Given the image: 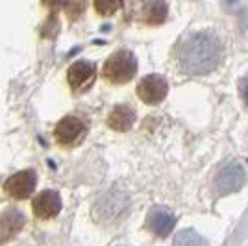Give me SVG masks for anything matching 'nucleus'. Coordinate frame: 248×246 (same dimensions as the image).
Returning a JSON list of instances; mask_svg holds the SVG:
<instances>
[{
    "mask_svg": "<svg viewBox=\"0 0 248 246\" xmlns=\"http://www.w3.org/2000/svg\"><path fill=\"white\" fill-rule=\"evenodd\" d=\"M245 100L248 102V83H247V87H245Z\"/></svg>",
    "mask_w": 248,
    "mask_h": 246,
    "instance_id": "f3484780",
    "label": "nucleus"
},
{
    "mask_svg": "<svg viewBox=\"0 0 248 246\" xmlns=\"http://www.w3.org/2000/svg\"><path fill=\"white\" fill-rule=\"evenodd\" d=\"M222 58V46L217 35L202 31L189 37L180 52V65L187 74H207L217 69Z\"/></svg>",
    "mask_w": 248,
    "mask_h": 246,
    "instance_id": "f257e3e1",
    "label": "nucleus"
},
{
    "mask_svg": "<svg viewBox=\"0 0 248 246\" xmlns=\"http://www.w3.org/2000/svg\"><path fill=\"white\" fill-rule=\"evenodd\" d=\"M126 207H128V195L121 189H113L96 204V216L100 220L109 222L123 215Z\"/></svg>",
    "mask_w": 248,
    "mask_h": 246,
    "instance_id": "20e7f679",
    "label": "nucleus"
},
{
    "mask_svg": "<svg viewBox=\"0 0 248 246\" xmlns=\"http://www.w3.org/2000/svg\"><path fill=\"white\" fill-rule=\"evenodd\" d=\"M176 218L174 215L165 209V207H154L148 213V228L154 231L155 235L167 237L172 230H174Z\"/></svg>",
    "mask_w": 248,
    "mask_h": 246,
    "instance_id": "9d476101",
    "label": "nucleus"
},
{
    "mask_svg": "<svg viewBox=\"0 0 248 246\" xmlns=\"http://www.w3.org/2000/svg\"><path fill=\"white\" fill-rule=\"evenodd\" d=\"M35 184H37V176L33 170H22V172H17L13 174L10 180H6L4 184V191L15 198V200H24L33 193L35 189Z\"/></svg>",
    "mask_w": 248,
    "mask_h": 246,
    "instance_id": "423d86ee",
    "label": "nucleus"
},
{
    "mask_svg": "<svg viewBox=\"0 0 248 246\" xmlns=\"http://www.w3.org/2000/svg\"><path fill=\"white\" fill-rule=\"evenodd\" d=\"M124 0H94V10L100 15H111L123 6Z\"/></svg>",
    "mask_w": 248,
    "mask_h": 246,
    "instance_id": "2eb2a0df",
    "label": "nucleus"
},
{
    "mask_svg": "<svg viewBox=\"0 0 248 246\" xmlns=\"http://www.w3.org/2000/svg\"><path fill=\"white\" fill-rule=\"evenodd\" d=\"M91 62H76L69 67V85L73 87V91H85L89 89V85L93 83L94 76H96V71Z\"/></svg>",
    "mask_w": 248,
    "mask_h": 246,
    "instance_id": "1a4fd4ad",
    "label": "nucleus"
},
{
    "mask_svg": "<svg viewBox=\"0 0 248 246\" xmlns=\"http://www.w3.org/2000/svg\"><path fill=\"white\" fill-rule=\"evenodd\" d=\"M172 246H206V241L193 230H184L174 237Z\"/></svg>",
    "mask_w": 248,
    "mask_h": 246,
    "instance_id": "4468645a",
    "label": "nucleus"
},
{
    "mask_svg": "<svg viewBox=\"0 0 248 246\" xmlns=\"http://www.w3.org/2000/svg\"><path fill=\"white\" fill-rule=\"evenodd\" d=\"M31 209L37 218H54L62 211V198L56 191H43L33 198L31 202Z\"/></svg>",
    "mask_w": 248,
    "mask_h": 246,
    "instance_id": "6e6552de",
    "label": "nucleus"
},
{
    "mask_svg": "<svg viewBox=\"0 0 248 246\" xmlns=\"http://www.w3.org/2000/svg\"><path fill=\"white\" fill-rule=\"evenodd\" d=\"M143 17L148 24H161L167 19V4L163 0H150L145 6Z\"/></svg>",
    "mask_w": 248,
    "mask_h": 246,
    "instance_id": "ddd939ff",
    "label": "nucleus"
},
{
    "mask_svg": "<svg viewBox=\"0 0 248 246\" xmlns=\"http://www.w3.org/2000/svg\"><path fill=\"white\" fill-rule=\"evenodd\" d=\"M24 226V216L17 209H10L0 216V241H8L15 237Z\"/></svg>",
    "mask_w": 248,
    "mask_h": 246,
    "instance_id": "9b49d317",
    "label": "nucleus"
},
{
    "mask_svg": "<svg viewBox=\"0 0 248 246\" xmlns=\"http://www.w3.org/2000/svg\"><path fill=\"white\" fill-rule=\"evenodd\" d=\"M167 92H169V83L163 76H157V74H148L137 85L139 98L145 104H150V106L161 102L167 96Z\"/></svg>",
    "mask_w": 248,
    "mask_h": 246,
    "instance_id": "39448f33",
    "label": "nucleus"
},
{
    "mask_svg": "<svg viewBox=\"0 0 248 246\" xmlns=\"http://www.w3.org/2000/svg\"><path fill=\"white\" fill-rule=\"evenodd\" d=\"M135 121V113L132 108L128 106H115L113 111L108 117V124L109 128H113L117 132H126L132 128V124Z\"/></svg>",
    "mask_w": 248,
    "mask_h": 246,
    "instance_id": "f8f14e48",
    "label": "nucleus"
},
{
    "mask_svg": "<svg viewBox=\"0 0 248 246\" xmlns=\"http://www.w3.org/2000/svg\"><path fill=\"white\" fill-rule=\"evenodd\" d=\"M137 62L134 54L128 50H119L104 65V78L111 83H126L135 76Z\"/></svg>",
    "mask_w": 248,
    "mask_h": 246,
    "instance_id": "f03ea898",
    "label": "nucleus"
},
{
    "mask_svg": "<svg viewBox=\"0 0 248 246\" xmlns=\"http://www.w3.org/2000/svg\"><path fill=\"white\" fill-rule=\"evenodd\" d=\"M247 182V172L243 169V165H239L237 161L228 163L220 169V172L215 178V187L220 195H230L239 191Z\"/></svg>",
    "mask_w": 248,
    "mask_h": 246,
    "instance_id": "7ed1b4c3",
    "label": "nucleus"
},
{
    "mask_svg": "<svg viewBox=\"0 0 248 246\" xmlns=\"http://www.w3.org/2000/svg\"><path fill=\"white\" fill-rule=\"evenodd\" d=\"M85 135V124L76 117H65L56 126V139L60 144L73 146Z\"/></svg>",
    "mask_w": 248,
    "mask_h": 246,
    "instance_id": "0eeeda50",
    "label": "nucleus"
},
{
    "mask_svg": "<svg viewBox=\"0 0 248 246\" xmlns=\"http://www.w3.org/2000/svg\"><path fill=\"white\" fill-rule=\"evenodd\" d=\"M222 2H224V6H228V8H233V6L239 4L241 0H222Z\"/></svg>",
    "mask_w": 248,
    "mask_h": 246,
    "instance_id": "dca6fc26",
    "label": "nucleus"
}]
</instances>
